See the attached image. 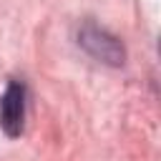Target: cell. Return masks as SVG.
Segmentation results:
<instances>
[{"label": "cell", "instance_id": "6da1fadb", "mask_svg": "<svg viewBox=\"0 0 161 161\" xmlns=\"http://www.w3.org/2000/svg\"><path fill=\"white\" fill-rule=\"evenodd\" d=\"M78 43L86 48V53H91L96 60L108 63V65H121L126 53L123 45L116 35H111L108 30L98 28L96 23H83L78 30Z\"/></svg>", "mask_w": 161, "mask_h": 161}, {"label": "cell", "instance_id": "7a4b0ae2", "mask_svg": "<svg viewBox=\"0 0 161 161\" xmlns=\"http://www.w3.org/2000/svg\"><path fill=\"white\" fill-rule=\"evenodd\" d=\"M25 98L28 91L23 80H10L0 96V126L10 138L20 136L25 128Z\"/></svg>", "mask_w": 161, "mask_h": 161}]
</instances>
